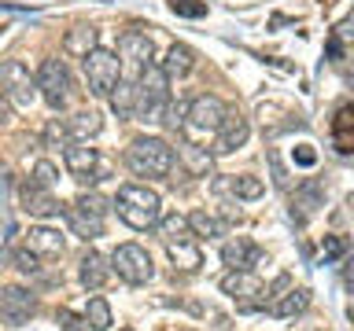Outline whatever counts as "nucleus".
I'll return each mask as SVG.
<instances>
[{
    "mask_svg": "<svg viewBox=\"0 0 354 331\" xmlns=\"http://www.w3.org/2000/svg\"><path fill=\"white\" fill-rule=\"evenodd\" d=\"M111 206L118 210V217L126 221L133 232H148V228H155V221L162 217V199H159V192H151L148 184H122Z\"/></svg>",
    "mask_w": 354,
    "mask_h": 331,
    "instance_id": "1",
    "label": "nucleus"
},
{
    "mask_svg": "<svg viewBox=\"0 0 354 331\" xmlns=\"http://www.w3.org/2000/svg\"><path fill=\"white\" fill-rule=\"evenodd\" d=\"M170 103V81L159 70V63L144 66L133 81V118L140 121H162V110Z\"/></svg>",
    "mask_w": 354,
    "mask_h": 331,
    "instance_id": "2",
    "label": "nucleus"
},
{
    "mask_svg": "<svg viewBox=\"0 0 354 331\" xmlns=\"http://www.w3.org/2000/svg\"><path fill=\"white\" fill-rule=\"evenodd\" d=\"M126 166L137 177H148V181H162V177L174 173V148L162 137H137L126 151Z\"/></svg>",
    "mask_w": 354,
    "mask_h": 331,
    "instance_id": "3",
    "label": "nucleus"
},
{
    "mask_svg": "<svg viewBox=\"0 0 354 331\" xmlns=\"http://www.w3.org/2000/svg\"><path fill=\"white\" fill-rule=\"evenodd\" d=\"M225 103H221L218 96H196V99H188V107H185V121H181V129L188 132L192 140H203V137H214L218 126H221V118H225Z\"/></svg>",
    "mask_w": 354,
    "mask_h": 331,
    "instance_id": "4",
    "label": "nucleus"
},
{
    "mask_svg": "<svg viewBox=\"0 0 354 331\" xmlns=\"http://www.w3.org/2000/svg\"><path fill=\"white\" fill-rule=\"evenodd\" d=\"M111 272H118V280H126L129 287H140V283H151L155 261L140 243H122L111 254Z\"/></svg>",
    "mask_w": 354,
    "mask_h": 331,
    "instance_id": "5",
    "label": "nucleus"
},
{
    "mask_svg": "<svg viewBox=\"0 0 354 331\" xmlns=\"http://www.w3.org/2000/svg\"><path fill=\"white\" fill-rule=\"evenodd\" d=\"M0 96H4L15 110H30L33 107V99H37V81H33L26 63L8 59L4 66H0Z\"/></svg>",
    "mask_w": 354,
    "mask_h": 331,
    "instance_id": "6",
    "label": "nucleus"
},
{
    "mask_svg": "<svg viewBox=\"0 0 354 331\" xmlns=\"http://www.w3.org/2000/svg\"><path fill=\"white\" fill-rule=\"evenodd\" d=\"M82 70H85V81H88V92L100 96V99H107V92L118 85V77H122V66H118V55L115 52H107V48H96L82 55Z\"/></svg>",
    "mask_w": 354,
    "mask_h": 331,
    "instance_id": "7",
    "label": "nucleus"
},
{
    "mask_svg": "<svg viewBox=\"0 0 354 331\" xmlns=\"http://www.w3.org/2000/svg\"><path fill=\"white\" fill-rule=\"evenodd\" d=\"M33 81H37V96H41L52 110H63L66 103H71L74 81H71V70H66L63 59H44Z\"/></svg>",
    "mask_w": 354,
    "mask_h": 331,
    "instance_id": "8",
    "label": "nucleus"
},
{
    "mask_svg": "<svg viewBox=\"0 0 354 331\" xmlns=\"http://www.w3.org/2000/svg\"><path fill=\"white\" fill-rule=\"evenodd\" d=\"M221 291H225L240 309H262L270 302V298H266V283L254 272H243V269H229L221 276Z\"/></svg>",
    "mask_w": 354,
    "mask_h": 331,
    "instance_id": "9",
    "label": "nucleus"
},
{
    "mask_svg": "<svg viewBox=\"0 0 354 331\" xmlns=\"http://www.w3.org/2000/svg\"><path fill=\"white\" fill-rule=\"evenodd\" d=\"M115 55H118V66H122V70L137 77L144 66L155 63V41H151L144 30H126V33L118 37V52H115Z\"/></svg>",
    "mask_w": 354,
    "mask_h": 331,
    "instance_id": "10",
    "label": "nucleus"
},
{
    "mask_svg": "<svg viewBox=\"0 0 354 331\" xmlns=\"http://www.w3.org/2000/svg\"><path fill=\"white\" fill-rule=\"evenodd\" d=\"M63 162H66V173H71L77 184H100L107 177L96 148H88V143H66Z\"/></svg>",
    "mask_w": 354,
    "mask_h": 331,
    "instance_id": "11",
    "label": "nucleus"
},
{
    "mask_svg": "<svg viewBox=\"0 0 354 331\" xmlns=\"http://www.w3.org/2000/svg\"><path fill=\"white\" fill-rule=\"evenodd\" d=\"M248 137H251L248 118H243L236 107H229L225 118H221V126H218V132H214V154H232V151H240L243 143H248Z\"/></svg>",
    "mask_w": 354,
    "mask_h": 331,
    "instance_id": "12",
    "label": "nucleus"
},
{
    "mask_svg": "<svg viewBox=\"0 0 354 331\" xmlns=\"http://www.w3.org/2000/svg\"><path fill=\"white\" fill-rule=\"evenodd\" d=\"M33 313H37V298L26 287H4L0 291V317H4V324H11V328L30 324Z\"/></svg>",
    "mask_w": 354,
    "mask_h": 331,
    "instance_id": "13",
    "label": "nucleus"
},
{
    "mask_svg": "<svg viewBox=\"0 0 354 331\" xmlns=\"http://www.w3.org/2000/svg\"><path fill=\"white\" fill-rule=\"evenodd\" d=\"M19 206L30 217H55L63 214V203L52 195V188H41L37 181H22L19 184Z\"/></svg>",
    "mask_w": 354,
    "mask_h": 331,
    "instance_id": "14",
    "label": "nucleus"
},
{
    "mask_svg": "<svg viewBox=\"0 0 354 331\" xmlns=\"http://www.w3.org/2000/svg\"><path fill=\"white\" fill-rule=\"evenodd\" d=\"M174 162H181L188 177H210V170H214V151L199 148L196 140H181L174 151Z\"/></svg>",
    "mask_w": 354,
    "mask_h": 331,
    "instance_id": "15",
    "label": "nucleus"
},
{
    "mask_svg": "<svg viewBox=\"0 0 354 331\" xmlns=\"http://www.w3.org/2000/svg\"><path fill=\"white\" fill-rule=\"evenodd\" d=\"M221 261L229 265V269H243V272H254V265L262 261V247L259 243H251V239H229L225 247H221Z\"/></svg>",
    "mask_w": 354,
    "mask_h": 331,
    "instance_id": "16",
    "label": "nucleus"
},
{
    "mask_svg": "<svg viewBox=\"0 0 354 331\" xmlns=\"http://www.w3.org/2000/svg\"><path fill=\"white\" fill-rule=\"evenodd\" d=\"M166 254H170L177 272H199L203 265V250H199L196 236H181V239H166Z\"/></svg>",
    "mask_w": 354,
    "mask_h": 331,
    "instance_id": "17",
    "label": "nucleus"
},
{
    "mask_svg": "<svg viewBox=\"0 0 354 331\" xmlns=\"http://www.w3.org/2000/svg\"><path fill=\"white\" fill-rule=\"evenodd\" d=\"M66 247V239L59 236V228H48V225H33L26 232V250L37 254V258H59Z\"/></svg>",
    "mask_w": 354,
    "mask_h": 331,
    "instance_id": "18",
    "label": "nucleus"
},
{
    "mask_svg": "<svg viewBox=\"0 0 354 331\" xmlns=\"http://www.w3.org/2000/svg\"><path fill=\"white\" fill-rule=\"evenodd\" d=\"M325 206V188L317 181H306L303 188H295V199H292V221L303 225L306 217H314L317 210Z\"/></svg>",
    "mask_w": 354,
    "mask_h": 331,
    "instance_id": "19",
    "label": "nucleus"
},
{
    "mask_svg": "<svg viewBox=\"0 0 354 331\" xmlns=\"http://www.w3.org/2000/svg\"><path fill=\"white\" fill-rule=\"evenodd\" d=\"M159 70L166 74V81H181L196 70V52L188 48V44H174L170 52H166V59L159 63Z\"/></svg>",
    "mask_w": 354,
    "mask_h": 331,
    "instance_id": "20",
    "label": "nucleus"
},
{
    "mask_svg": "<svg viewBox=\"0 0 354 331\" xmlns=\"http://www.w3.org/2000/svg\"><path fill=\"white\" fill-rule=\"evenodd\" d=\"M77 280H82V287H88V291H100L107 280H111V265L104 254H96V250H88L82 265H77Z\"/></svg>",
    "mask_w": 354,
    "mask_h": 331,
    "instance_id": "21",
    "label": "nucleus"
},
{
    "mask_svg": "<svg viewBox=\"0 0 354 331\" xmlns=\"http://www.w3.org/2000/svg\"><path fill=\"white\" fill-rule=\"evenodd\" d=\"M66 214V221H71V232L77 239H100L104 236V217H96V214H88V210H82V206H71V210H63Z\"/></svg>",
    "mask_w": 354,
    "mask_h": 331,
    "instance_id": "22",
    "label": "nucleus"
},
{
    "mask_svg": "<svg viewBox=\"0 0 354 331\" xmlns=\"http://www.w3.org/2000/svg\"><path fill=\"white\" fill-rule=\"evenodd\" d=\"M306 305H310V291H306V287H284V294H277L266 309H270L273 317H281V320H284V317L303 313Z\"/></svg>",
    "mask_w": 354,
    "mask_h": 331,
    "instance_id": "23",
    "label": "nucleus"
},
{
    "mask_svg": "<svg viewBox=\"0 0 354 331\" xmlns=\"http://www.w3.org/2000/svg\"><path fill=\"white\" fill-rule=\"evenodd\" d=\"M100 129H104V118H100L96 110H77L74 118H66V137H71V143H85L88 137H96Z\"/></svg>",
    "mask_w": 354,
    "mask_h": 331,
    "instance_id": "24",
    "label": "nucleus"
},
{
    "mask_svg": "<svg viewBox=\"0 0 354 331\" xmlns=\"http://www.w3.org/2000/svg\"><path fill=\"white\" fill-rule=\"evenodd\" d=\"M218 192H232L236 199H259L266 192V184L259 181V177H251V173H240V177H229V181H218L214 184Z\"/></svg>",
    "mask_w": 354,
    "mask_h": 331,
    "instance_id": "25",
    "label": "nucleus"
},
{
    "mask_svg": "<svg viewBox=\"0 0 354 331\" xmlns=\"http://www.w3.org/2000/svg\"><path fill=\"white\" fill-rule=\"evenodd\" d=\"M188 228H192L196 239H218V236H225V221H218L214 214H207V210H192V214H188Z\"/></svg>",
    "mask_w": 354,
    "mask_h": 331,
    "instance_id": "26",
    "label": "nucleus"
},
{
    "mask_svg": "<svg viewBox=\"0 0 354 331\" xmlns=\"http://www.w3.org/2000/svg\"><path fill=\"white\" fill-rule=\"evenodd\" d=\"M107 99H111V110H115L122 121L133 118V81L129 77H118V85L107 92Z\"/></svg>",
    "mask_w": 354,
    "mask_h": 331,
    "instance_id": "27",
    "label": "nucleus"
},
{
    "mask_svg": "<svg viewBox=\"0 0 354 331\" xmlns=\"http://www.w3.org/2000/svg\"><path fill=\"white\" fill-rule=\"evenodd\" d=\"M63 48H66V55H88L96 48V30L93 26H74L71 33H66V41H63Z\"/></svg>",
    "mask_w": 354,
    "mask_h": 331,
    "instance_id": "28",
    "label": "nucleus"
},
{
    "mask_svg": "<svg viewBox=\"0 0 354 331\" xmlns=\"http://www.w3.org/2000/svg\"><path fill=\"white\" fill-rule=\"evenodd\" d=\"M115 320H111V305H107V298H88V305H85V328H93V331H107Z\"/></svg>",
    "mask_w": 354,
    "mask_h": 331,
    "instance_id": "29",
    "label": "nucleus"
},
{
    "mask_svg": "<svg viewBox=\"0 0 354 331\" xmlns=\"http://www.w3.org/2000/svg\"><path fill=\"white\" fill-rule=\"evenodd\" d=\"M332 140H336L339 154H351V103H343L336 110V121H332Z\"/></svg>",
    "mask_w": 354,
    "mask_h": 331,
    "instance_id": "30",
    "label": "nucleus"
},
{
    "mask_svg": "<svg viewBox=\"0 0 354 331\" xmlns=\"http://www.w3.org/2000/svg\"><path fill=\"white\" fill-rule=\"evenodd\" d=\"M347 250H351V239L347 236H325V243H321V261L332 265V261L347 258Z\"/></svg>",
    "mask_w": 354,
    "mask_h": 331,
    "instance_id": "31",
    "label": "nucleus"
},
{
    "mask_svg": "<svg viewBox=\"0 0 354 331\" xmlns=\"http://www.w3.org/2000/svg\"><path fill=\"white\" fill-rule=\"evenodd\" d=\"M74 206H82V210H88V214L104 217L107 210H111V199H104L100 192H82V195H77V203H74Z\"/></svg>",
    "mask_w": 354,
    "mask_h": 331,
    "instance_id": "32",
    "label": "nucleus"
},
{
    "mask_svg": "<svg viewBox=\"0 0 354 331\" xmlns=\"http://www.w3.org/2000/svg\"><path fill=\"white\" fill-rule=\"evenodd\" d=\"M170 11L181 19H203L207 15V4L203 0H170Z\"/></svg>",
    "mask_w": 354,
    "mask_h": 331,
    "instance_id": "33",
    "label": "nucleus"
},
{
    "mask_svg": "<svg viewBox=\"0 0 354 331\" xmlns=\"http://www.w3.org/2000/svg\"><path fill=\"white\" fill-rule=\"evenodd\" d=\"M71 143V137H66V126H59V121H48L44 126V148H66Z\"/></svg>",
    "mask_w": 354,
    "mask_h": 331,
    "instance_id": "34",
    "label": "nucleus"
},
{
    "mask_svg": "<svg viewBox=\"0 0 354 331\" xmlns=\"http://www.w3.org/2000/svg\"><path fill=\"white\" fill-rule=\"evenodd\" d=\"M185 99H170V103H166V110H162V121L170 129H181V121H185Z\"/></svg>",
    "mask_w": 354,
    "mask_h": 331,
    "instance_id": "35",
    "label": "nucleus"
},
{
    "mask_svg": "<svg viewBox=\"0 0 354 331\" xmlns=\"http://www.w3.org/2000/svg\"><path fill=\"white\" fill-rule=\"evenodd\" d=\"M30 181H37L41 188H52L55 181H59V173H55L52 162H37V166H33V177H30Z\"/></svg>",
    "mask_w": 354,
    "mask_h": 331,
    "instance_id": "36",
    "label": "nucleus"
},
{
    "mask_svg": "<svg viewBox=\"0 0 354 331\" xmlns=\"http://www.w3.org/2000/svg\"><path fill=\"white\" fill-rule=\"evenodd\" d=\"M55 324H59V331H85V317L71 313V309H59V313H55Z\"/></svg>",
    "mask_w": 354,
    "mask_h": 331,
    "instance_id": "37",
    "label": "nucleus"
},
{
    "mask_svg": "<svg viewBox=\"0 0 354 331\" xmlns=\"http://www.w3.org/2000/svg\"><path fill=\"white\" fill-rule=\"evenodd\" d=\"M15 269H19V272H30V276H33V272H41V265H37V254H30V250H19V254H15Z\"/></svg>",
    "mask_w": 354,
    "mask_h": 331,
    "instance_id": "38",
    "label": "nucleus"
},
{
    "mask_svg": "<svg viewBox=\"0 0 354 331\" xmlns=\"http://www.w3.org/2000/svg\"><path fill=\"white\" fill-rule=\"evenodd\" d=\"M266 159H270V166H273V181H277V188H288V173H284L281 159H277V151H266Z\"/></svg>",
    "mask_w": 354,
    "mask_h": 331,
    "instance_id": "39",
    "label": "nucleus"
},
{
    "mask_svg": "<svg viewBox=\"0 0 354 331\" xmlns=\"http://www.w3.org/2000/svg\"><path fill=\"white\" fill-rule=\"evenodd\" d=\"M295 162L299 166H314L317 162V151L310 148V143H303V148H295Z\"/></svg>",
    "mask_w": 354,
    "mask_h": 331,
    "instance_id": "40",
    "label": "nucleus"
},
{
    "mask_svg": "<svg viewBox=\"0 0 354 331\" xmlns=\"http://www.w3.org/2000/svg\"><path fill=\"white\" fill-rule=\"evenodd\" d=\"M328 55H332V63H339V59H343V44H339V37H336V33L328 37Z\"/></svg>",
    "mask_w": 354,
    "mask_h": 331,
    "instance_id": "41",
    "label": "nucleus"
},
{
    "mask_svg": "<svg viewBox=\"0 0 354 331\" xmlns=\"http://www.w3.org/2000/svg\"><path fill=\"white\" fill-rule=\"evenodd\" d=\"M8 114H11V103H8V99H0V121H8Z\"/></svg>",
    "mask_w": 354,
    "mask_h": 331,
    "instance_id": "42",
    "label": "nucleus"
},
{
    "mask_svg": "<svg viewBox=\"0 0 354 331\" xmlns=\"http://www.w3.org/2000/svg\"><path fill=\"white\" fill-rule=\"evenodd\" d=\"M122 331H133V328H122Z\"/></svg>",
    "mask_w": 354,
    "mask_h": 331,
    "instance_id": "43",
    "label": "nucleus"
}]
</instances>
